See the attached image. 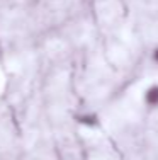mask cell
Instances as JSON below:
<instances>
[{
  "mask_svg": "<svg viewBox=\"0 0 158 160\" xmlns=\"http://www.w3.org/2000/svg\"><path fill=\"white\" fill-rule=\"evenodd\" d=\"M143 102L150 109H158V83H151L143 92Z\"/></svg>",
  "mask_w": 158,
  "mask_h": 160,
  "instance_id": "obj_1",
  "label": "cell"
},
{
  "mask_svg": "<svg viewBox=\"0 0 158 160\" xmlns=\"http://www.w3.org/2000/svg\"><path fill=\"white\" fill-rule=\"evenodd\" d=\"M151 60H153V63L158 67V44L153 48V51H151Z\"/></svg>",
  "mask_w": 158,
  "mask_h": 160,
  "instance_id": "obj_2",
  "label": "cell"
}]
</instances>
